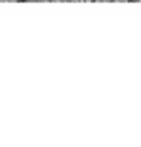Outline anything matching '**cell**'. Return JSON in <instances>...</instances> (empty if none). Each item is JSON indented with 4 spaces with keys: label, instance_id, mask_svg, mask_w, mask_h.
Returning a JSON list of instances; mask_svg holds the SVG:
<instances>
[{
    "label": "cell",
    "instance_id": "obj_3",
    "mask_svg": "<svg viewBox=\"0 0 141 147\" xmlns=\"http://www.w3.org/2000/svg\"><path fill=\"white\" fill-rule=\"evenodd\" d=\"M49 2H54V0H49Z\"/></svg>",
    "mask_w": 141,
    "mask_h": 147
},
{
    "label": "cell",
    "instance_id": "obj_2",
    "mask_svg": "<svg viewBox=\"0 0 141 147\" xmlns=\"http://www.w3.org/2000/svg\"><path fill=\"white\" fill-rule=\"evenodd\" d=\"M131 2H141V0H131Z\"/></svg>",
    "mask_w": 141,
    "mask_h": 147
},
{
    "label": "cell",
    "instance_id": "obj_1",
    "mask_svg": "<svg viewBox=\"0 0 141 147\" xmlns=\"http://www.w3.org/2000/svg\"><path fill=\"white\" fill-rule=\"evenodd\" d=\"M21 2H37V0H21Z\"/></svg>",
    "mask_w": 141,
    "mask_h": 147
}]
</instances>
